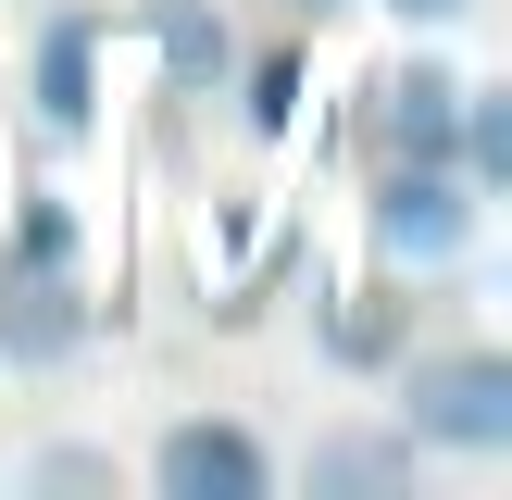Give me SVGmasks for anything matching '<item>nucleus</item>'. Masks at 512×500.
<instances>
[{"instance_id":"8","label":"nucleus","mask_w":512,"mask_h":500,"mask_svg":"<svg viewBox=\"0 0 512 500\" xmlns=\"http://www.w3.org/2000/svg\"><path fill=\"white\" fill-rule=\"evenodd\" d=\"M413 475V425L400 438H325L313 450V488H400Z\"/></svg>"},{"instance_id":"4","label":"nucleus","mask_w":512,"mask_h":500,"mask_svg":"<svg viewBox=\"0 0 512 500\" xmlns=\"http://www.w3.org/2000/svg\"><path fill=\"white\" fill-rule=\"evenodd\" d=\"M75 338H88V313H75L63 263H0V363H63Z\"/></svg>"},{"instance_id":"10","label":"nucleus","mask_w":512,"mask_h":500,"mask_svg":"<svg viewBox=\"0 0 512 500\" xmlns=\"http://www.w3.org/2000/svg\"><path fill=\"white\" fill-rule=\"evenodd\" d=\"M13 263H75V225L50 213V200H38V213H25V238H13Z\"/></svg>"},{"instance_id":"12","label":"nucleus","mask_w":512,"mask_h":500,"mask_svg":"<svg viewBox=\"0 0 512 500\" xmlns=\"http://www.w3.org/2000/svg\"><path fill=\"white\" fill-rule=\"evenodd\" d=\"M300 13H338V0H300Z\"/></svg>"},{"instance_id":"7","label":"nucleus","mask_w":512,"mask_h":500,"mask_svg":"<svg viewBox=\"0 0 512 500\" xmlns=\"http://www.w3.org/2000/svg\"><path fill=\"white\" fill-rule=\"evenodd\" d=\"M88 75H100V13H63L50 25V50H38V113L63 125V138H88Z\"/></svg>"},{"instance_id":"6","label":"nucleus","mask_w":512,"mask_h":500,"mask_svg":"<svg viewBox=\"0 0 512 500\" xmlns=\"http://www.w3.org/2000/svg\"><path fill=\"white\" fill-rule=\"evenodd\" d=\"M138 25H150V50H163V88H175V100H213V88H225L238 50H225V25L200 13V0H138Z\"/></svg>"},{"instance_id":"1","label":"nucleus","mask_w":512,"mask_h":500,"mask_svg":"<svg viewBox=\"0 0 512 500\" xmlns=\"http://www.w3.org/2000/svg\"><path fill=\"white\" fill-rule=\"evenodd\" d=\"M400 425L438 450H512V363L500 350H425L400 375Z\"/></svg>"},{"instance_id":"11","label":"nucleus","mask_w":512,"mask_h":500,"mask_svg":"<svg viewBox=\"0 0 512 500\" xmlns=\"http://www.w3.org/2000/svg\"><path fill=\"white\" fill-rule=\"evenodd\" d=\"M400 13H425V25H438V13H475V0H400Z\"/></svg>"},{"instance_id":"3","label":"nucleus","mask_w":512,"mask_h":500,"mask_svg":"<svg viewBox=\"0 0 512 500\" xmlns=\"http://www.w3.org/2000/svg\"><path fill=\"white\" fill-rule=\"evenodd\" d=\"M150 475H163V500H263L275 488V463H263L250 425H175Z\"/></svg>"},{"instance_id":"2","label":"nucleus","mask_w":512,"mask_h":500,"mask_svg":"<svg viewBox=\"0 0 512 500\" xmlns=\"http://www.w3.org/2000/svg\"><path fill=\"white\" fill-rule=\"evenodd\" d=\"M475 238V200L450 163H400L388 188H375V250L388 263H450V250Z\"/></svg>"},{"instance_id":"5","label":"nucleus","mask_w":512,"mask_h":500,"mask_svg":"<svg viewBox=\"0 0 512 500\" xmlns=\"http://www.w3.org/2000/svg\"><path fill=\"white\" fill-rule=\"evenodd\" d=\"M388 150L400 163H450V138H463V75H438V63H413V75H388Z\"/></svg>"},{"instance_id":"9","label":"nucleus","mask_w":512,"mask_h":500,"mask_svg":"<svg viewBox=\"0 0 512 500\" xmlns=\"http://www.w3.org/2000/svg\"><path fill=\"white\" fill-rule=\"evenodd\" d=\"M288 100H300V63H263V75H250V125H263V138H288Z\"/></svg>"}]
</instances>
